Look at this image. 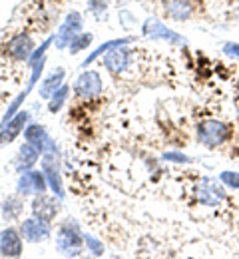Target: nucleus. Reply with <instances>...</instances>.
Wrapping results in <instances>:
<instances>
[{"instance_id": "obj_1", "label": "nucleus", "mask_w": 239, "mask_h": 259, "mask_svg": "<svg viewBox=\"0 0 239 259\" xmlns=\"http://www.w3.org/2000/svg\"><path fill=\"white\" fill-rule=\"evenodd\" d=\"M40 167L48 180V186L50 190L54 192L56 197H64V186H62V176H60V160H58V148H56V142L50 140L46 150L42 152V158H40Z\"/></svg>"}, {"instance_id": "obj_2", "label": "nucleus", "mask_w": 239, "mask_h": 259, "mask_svg": "<svg viewBox=\"0 0 239 259\" xmlns=\"http://www.w3.org/2000/svg\"><path fill=\"white\" fill-rule=\"evenodd\" d=\"M84 243V233L80 229V224L76 220H66L62 222L56 233V247L62 255H80Z\"/></svg>"}, {"instance_id": "obj_3", "label": "nucleus", "mask_w": 239, "mask_h": 259, "mask_svg": "<svg viewBox=\"0 0 239 259\" xmlns=\"http://www.w3.org/2000/svg\"><path fill=\"white\" fill-rule=\"evenodd\" d=\"M231 138V126L219 120H205L198 126V140L205 148H217Z\"/></svg>"}, {"instance_id": "obj_4", "label": "nucleus", "mask_w": 239, "mask_h": 259, "mask_svg": "<svg viewBox=\"0 0 239 259\" xmlns=\"http://www.w3.org/2000/svg\"><path fill=\"white\" fill-rule=\"evenodd\" d=\"M48 188L50 186L42 169H26L18 176V182H16V194H20L22 197L46 194Z\"/></svg>"}, {"instance_id": "obj_5", "label": "nucleus", "mask_w": 239, "mask_h": 259, "mask_svg": "<svg viewBox=\"0 0 239 259\" xmlns=\"http://www.w3.org/2000/svg\"><path fill=\"white\" fill-rule=\"evenodd\" d=\"M82 26H84V18H82V14L76 12V10L68 12L66 18H64V22L60 24V28H58L56 34H54V44H56V48H58V50L68 48L70 42L82 32Z\"/></svg>"}, {"instance_id": "obj_6", "label": "nucleus", "mask_w": 239, "mask_h": 259, "mask_svg": "<svg viewBox=\"0 0 239 259\" xmlns=\"http://www.w3.org/2000/svg\"><path fill=\"white\" fill-rule=\"evenodd\" d=\"M36 44L32 40V36L26 32H18L14 34L8 44H6V56L10 60H16V62H28L30 56L34 54Z\"/></svg>"}, {"instance_id": "obj_7", "label": "nucleus", "mask_w": 239, "mask_h": 259, "mask_svg": "<svg viewBox=\"0 0 239 259\" xmlns=\"http://www.w3.org/2000/svg\"><path fill=\"white\" fill-rule=\"evenodd\" d=\"M102 88H104L102 78H100V74L94 72V70L82 72V74L76 78V82H74V94L78 98H82V100L98 98L102 94Z\"/></svg>"}, {"instance_id": "obj_8", "label": "nucleus", "mask_w": 239, "mask_h": 259, "mask_svg": "<svg viewBox=\"0 0 239 259\" xmlns=\"http://www.w3.org/2000/svg\"><path fill=\"white\" fill-rule=\"evenodd\" d=\"M141 30H144V36H148V38H152V40H164V42H168L171 46H179V44H185V42H187L181 34L170 30L164 22H160V20H156V18H148V20L144 22Z\"/></svg>"}, {"instance_id": "obj_9", "label": "nucleus", "mask_w": 239, "mask_h": 259, "mask_svg": "<svg viewBox=\"0 0 239 259\" xmlns=\"http://www.w3.org/2000/svg\"><path fill=\"white\" fill-rule=\"evenodd\" d=\"M225 199V190L219 182H215L213 178H202L200 186H198V201L207 207H217L221 205Z\"/></svg>"}, {"instance_id": "obj_10", "label": "nucleus", "mask_w": 239, "mask_h": 259, "mask_svg": "<svg viewBox=\"0 0 239 259\" xmlns=\"http://www.w3.org/2000/svg\"><path fill=\"white\" fill-rule=\"evenodd\" d=\"M24 249V237L20 229L6 227L0 233V255L2 257H20Z\"/></svg>"}, {"instance_id": "obj_11", "label": "nucleus", "mask_w": 239, "mask_h": 259, "mask_svg": "<svg viewBox=\"0 0 239 259\" xmlns=\"http://www.w3.org/2000/svg\"><path fill=\"white\" fill-rule=\"evenodd\" d=\"M58 211H60V197L56 199V195L50 197V195L46 194L34 195V199H32V213H34V218L50 224V222L56 220Z\"/></svg>"}, {"instance_id": "obj_12", "label": "nucleus", "mask_w": 239, "mask_h": 259, "mask_svg": "<svg viewBox=\"0 0 239 259\" xmlns=\"http://www.w3.org/2000/svg\"><path fill=\"white\" fill-rule=\"evenodd\" d=\"M44 64H46V58H42L40 62H36V64L30 68V70H32V74H30L28 86H26V88H24V90L18 94V98H16V100H14V102L8 106V110H6V114H4V118H2V122H0V128H2V126H4V124H6V122H8V120L14 116V114H18V110H20L22 102L28 98V94H30V92H32V88H34V84L40 80V76H42V72H44Z\"/></svg>"}, {"instance_id": "obj_13", "label": "nucleus", "mask_w": 239, "mask_h": 259, "mask_svg": "<svg viewBox=\"0 0 239 259\" xmlns=\"http://www.w3.org/2000/svg\"><path fill=\"white\" fill-rule=\"evenodd\" d=\"M28 120H30V114H28V112H18V114H14V116L0 128V148L6 146V144H10V142H14V140L24 132V128L28 126Z\"/></svg>"}, {"instance_id": "obj_14", "label": "nucleus", "mask_w": 239, "mask_h": 259, "mask_svg": "<svg viewBox=\"0 0 239 259\" xmlns=\"http://www.w3.org/2000/svg\"><path fill=\"white\" fill-rule=\"evenodd\" d=\"M20 233H22L24 241L40 243V241H46L50 237V224H46L38 218H28L20 224Z\"/></svg>"}, {"instance_id": "obj_15", "label": "nucleus", "mask_w": 239, "mask_h": 259, "mask_svg": "<svg viewBox=\"0 0 239 259\" xmlns=\"http://www.w3.org/2000/svg\"><path fill=\"white\" fill-rule=\"evenodd\" d=\"M130 56H132V52H130V48H126V46H116V48H112V50H108L106 54H104L102 58V64L112 72V74H122L128 66H130Z\"/></svg>"}, {"instance_id": "obj_16", "label": "nucleus", "mask_w": 239, "mask_h": 259, "mask_svg": "<svg viewBox=\"0 0 239 259\" xmlns=\"http://www.w3.org/2000/svg\"><path fill=\"white\" fill-rule=\"evenodd\" d=\"M40 156H42V152H40L36 146L24 142V144L18 148V154H16V160H14L16 171L22 174V171H26V169H32L36 163H38V160H40Z\"/></svg>"}, {"instance_id": "obj_17", "label": "nucleus", "mask_w": 239, "mask_h": 259, "mask_svg": "<svg viewBox=\"0 0 239 259\" xmlns=\"http://www.w3.org/2000/svg\"><path fill=\"white\" fill-rule=\"evenodd\" d=\"M64 78H66V70H64V68H56V70H52V72L42 80V84H40V90H38L40 98L48 100V98L52 96V94L64 84Z\"/></svg>"}, {"instance_id": "obj_18", "label": "nucleus", "mask_w": 239, "mask_h": 259, "mask_svg": "<svg viewBox=\"0 0 239 259\" xmlns=\"http://www.w3.org/2000/svg\"><path fill=\"white\" fill-rule=\"evenodd\" d=\"M50 140H52V138L48 136L46 128L40 126V124H28V126L24 128V142H28V144L36 146L40 152L46 150V146H48Z\"/></svg>"}, {"instance_id": "obj_19", "label": "nucleus", "mask_w": 239, "mask_h": 259, "mask_svg": "<svg viewBox=\"0 0 239 259\" xmlns=\"http://www.w3.org/2000/svg\"><path fill=\"white\" fill-rule=\"evenodd\" d=\"M166 10L173 20H187L194 14V4L189 0H166Z\"/></svg>"}, {"instance_id": "obj_20", "label": "nucleus", "mask_w": 239, "mask_h": 259, "mask_svg": "<svg viewBox=\"0 0 239 259\" xmlns=\"http://www.w3.org/2000/svg\"><path fill=\"white\" fill-rule=\"evenodd\" d=\"M24 211V201H22V195L16 194V195H10L4 199L2 203V218L6 222H12V220H18Z\"/></svg>"}, {"instance_id": "obj_21", "label": "nucleus", "mask_w": 239, "mask_h": 259, "mask_svg": "<svg viewBox=\"0 0 239 259\" xmlns=\"http://www.w3.org/2000/svg\"><path fill=\"white\" fill-rule=\"evenodd\" d=\"M130 42H132V38H116V40H108V42H104V44H100V48H96V50L82 62V68H88L92 62H96L102 54H106L108 50H112V48H116V46H126V44H130Z\"/></svg>"}, {"instance_id": "obj_22", "label": "nucleus", "mask_w": 239, "mask_h": 259, "mask_svg": "<svg viewBox=\"0 0 239 259\" xmlns=\"http://www.w3.org/2000/svg\"><path fill=\"white\" fill-rule=\"evenodd\" d=\"M68 98H70V86L68 84H62L52 96L48 98V112L50 114H58L64 108V104L68 102Z\"/></svg>"}, {"instance_id": "obj_23", "label": "nucleus", "mask_w": 239, "mask_h": 259, "mask_svg": "<svg viewBox=\"0 0 239 259\" xmlns=\"http://www.w3.org/2000/svg\"><path fill=\"white\" fill-rule=\"evenodd\" d=\"M92 40H94V34L90 32H80L72 42H70V54L74 56V54H78V52H82V50H86L90 44H92Z\"/></svg>"}, {"instance_id": "obj_24", "label": "nucleus", "mask_w": 239, "mask_h": 259, "mask_svg": "<svg viewBox=\"0 0 239 259\" xmlns=\"http://www.w3.org/2000/svg\"><path fill=\"white\" fill-rule=\"evenodd\" d=\"M84 243H86V247H88V251H90L92 255H96V257L104 255V243L100 239H96L94 235L84 233Z\"/></svg>"}, {"instance_id": "obj_25", "label": "nucleus", "mask_w": 239, "mask_h": 259, "mask_svg": "<svg viewBox=\"0 0 239 259\" xmlns=\"http://www.w3.org/2000/svg\"><path fill=\"white\" fill-rule=\"evenodd\" d=\"M219 182L229 190H239V171H221Z\"/></svg>"}, {"instance_id": "obj_26", "label": "nucleus", "mask_w": 239, "mask_h": 259, "mask_svg": "<svg viewBox=\"0 0 239 259\" xmlns=\"http://www.w3.org/2000/svg\"><path fill=\"white\" fill-rule=\"evenodd\" d=\"M108 4H110L108 0H90V2H88V10H90L92 14H96V16H100L104 10L108 8Z\"/></svg>"}, {"instance_id": "obj_27", "label": "nucleus", "mask_w": 239, "mask_h": 259, "mask_svg": "<svg viewBox=\"0 0 239 259\" xmlns=\"http://www.w3.org/2000/svg\"><path fill=\"white\" fill-rule=\"evenodd\" d=\"M164 160H166V162H179V163L192 162V158H187V156H183V154H175V152H168V154H164Z\"/></svg>"}, {"instance_id": "obj_28", "label": "nucleus", "mask_w": 239, "mask_h": 259, "mask_svg": "<svg viewBox=\"0 0 239 259\" xmlns=\"http://www.w3.org/2000/svg\"><path fill=\"white\" fill-rule=\"evenodd\" d=\"M223 52H225L227 56L237 58L239 60V44H235V42H227V44H223Z\"/></svg>"}]
</instances>
